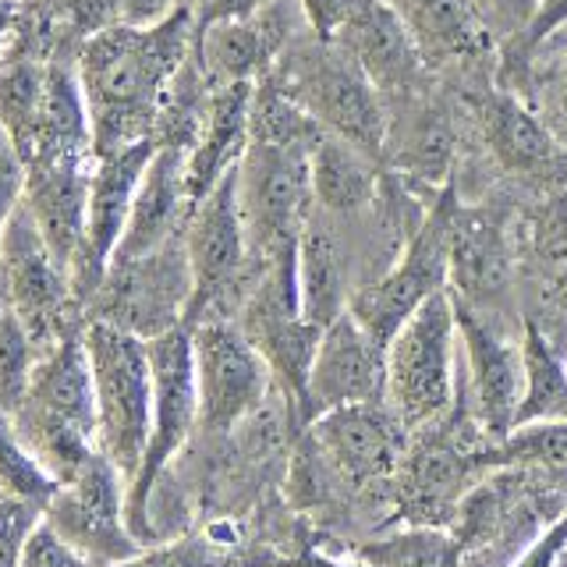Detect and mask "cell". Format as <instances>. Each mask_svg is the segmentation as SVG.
Returning a JSON list of instances; mask_svg holds the SVG:
<instances>
[{"label": "cell", "mask_w": 567, "mask_h": 567, "mask_svg": "<svg viewBox=\"0 0 567 567\" xmlns=\"http://www.w3.org/2000/svg\"><path fill=\"white\" fill-rule=\"evenodd\" d=\"M252 89H256V82L209 89L199 135H195L188 159H185V177H188L192 203H199L203 195L217 185L227 171H235L238 159L245 156Z\"/></svg>", "instance_id": "cell-26"}, {"label": "cell", "mask_w": 567, "mask_h": 567, "mask_svg": "<svg viewBox=\"0 0 567 567\" xmlns=\"http://www.w3.org/2000/svg\"><path fill=\"white\" fill-rule=\"evenodd\" d=\"M330 40L365 71L386 106L433 85L430 64L422 61L412 32L386 0H354Z\"/></svg>", "instance_id": "cell-21"}, {"label": "cell", "mask_w": 567, "mask_h": 567, "mask_svg": "<svg viewBox=\"0 0 567 567\" xmlns=\"http://www.w3.org/2000/svg\"><path fill=\"white\" fill-rule=\"evenodd\" d=\"M386 4L401 14L430 71L447 68L461 79L483 75L493 40L472 0H386Z\"/></svg>", "instance_id": "cell-25"}, {"label": "cell", "mask_w": 567, "mask_h": 567, "mask_svg": "<svg viewBox=\"0 0 567 567\" xmlns=\"http://www.w3.org/2000/svg\"><path fill=\"white\" fill-rule=\"evenodd\" d=\"M40 518L43 507H35L29 501H14V496H0V567H18L22 546Z\"/></svg>", "instance_id": "cell-37"}, {"label": "cell", "mask_w": 567, "mask_h": 567, "mask_svg": "<svg viewBox=\"0 0 567 567\" xmlns=\"http://www.w3.org/2000/svg\"><path fill=\"white\" fill-rule=\"evenodd\" d=\"M192 301V270L185 256V235L153 248L146 256L114 259L106 266L100 288L85 306V319L111 323L142 341L185 327Z\"/></svg>", "instance_id": "cell-12"}, {"label": "cell", "mask_w": 567, "mask_h": 567, "mask_svg": "<svg viewBox=\"0 0 567 567\" xmlns=\"http://www.w3.org/2000/svg\"><path fill=\"white\" fill-rule=\"evenodd\" d=\"M195 47V11L182 8L167 22L135 29L111 25L89 35L79 82L93 124V153L150 138L174 75Z\"/></svg>", "instance_id": "cell-1"}, {"label": "cell", "mask_w": 567, "mask_h": 567, "mask_svg": "<svg viewBox=\"0 0 567 567\" xmlns=\"http://www.w3.org/2000/svg\"><path fill=\"white\" fill-rule=\"evenodd\" d=\"M522 362H525V394L514 415V430L532 422H549L567 415V359L557 341L522 319Z\"/></svg>", "instance_id": "cell-29"}, {"label": "cell", "mask_w": 567, "mask_h": 567, "mask_svg": "<svg viewBox=\"0 0 567 567\" xmlns=\"http://www.w3.org/2000/svg\"><path fill=\"white\" fill-rule=\"evenodd\" d=\"M0 489H4V496L29 501L35 507H47L53 489H58L47 468L22 447V440L14 436L4 415H0Z\"/></svg>", "instance_id": "cell-35"}, {"label": "cell", "mask_w": 567, "mask_h": 567, "mask_svg": "<svg viewBox=\"0 0 567 567\" xmlns=\"http://www.w3.org/2000/svg\"><path fill=\"white\" fill-rule=\"evenodd\" d=\"M483 468H543L567 475V415L549 422L518 425L507 440L483 451Z\"/></svg>", "instance_id": "cell-32"}, {"label": "cell", "mask_w": 567, "mask_h": 567, "mask_svg": "<svg viewBox=\"0 0 567 567\" xmlns=\"http://www.w3.org/2000/svg\"><path fill=\"white\" fill-rule=\"evenodd\" d=\"M182 8H188L185 0H117V18H121V25L150 29V25L167 22V18Z\"/></svg>", "instance_id": "cell-38"}, {"label": "cell", "mask_w": 567, "mask_h": 567, "mask_svg": "<svg viewBox=\"0 0 567 567\" xmlns=\"http://www.w3.org/2000/svg\"><path fill=\"white\" fill-rule=\"evenodd\" d=\"M461 192L454 177L425 203L419 224L404 238L398 259L377 280H365L351 291L348 312L354 316L372 341L383 351L398 330L415 316L425 298L447 288V248H451V217Z\"/></svg>", "instance_id": "cell-8"}, {"label": "cell", "mask_w": 567, "mask_h": 567, "mask_svg": "<svg viewBox=\"0 0 567 567\" xmlns=\"http://www.w3.org/2000/svg\"><path fill=\"white\" fill-rule=\"evenodd\" d=\"M11 25H14V4L11 0H0V40L11 32Z\"/></svg>", "instance_id": "cell-41"}, {"label": "cell", "mask_w": 567, "mask_h": 567, "mask_svg": "<svg viewBox=\"0 0 567 567\" xmlns=\"http://www.w3.org/2000/svg\"><path fill=\"white\" fill-rule=\"evenodd\" d=\"M319 457L327 461L337 486L354 496L394 486L408 433L386 404H348L316 415L306 425Z\"/></svg>", "instance_id": "cell-17"}, {"label": "cell", "mask_w": 567, "mask_h": 567, "mask_svg": "<svg viewBox=\"0 0 567 567\" xmlns=\"http://www.w3.org/2000/svg\"><path fill=\"white\" fill-rule=\"evenodd\" d=\"M454 298V295H451ZM457 351H461V386L457 398L468 408L472 422L486 443H501L514 433V415L525 394V362L522 341L514 344L493 319L475 312L461 298H454Z\"/></svg>", "instance_id": "cell-16"}, {"label": "cell", "mask_w": 567, "mask_h": 567, "mask_svg": "<svg viewBox=\"0 0 567 567\" xmlns=\"http://www.w3.org/2000/svg\"><path fill=\"white\" fill-rule=\"evenodd\" d=\"M0 301L22 319L40 351L85 323V316L79 319L82 309L71 295L68 270L53 259L22 199L0 238Z\"/></svg>", "instance_id": "cell-15"}, {"label": "cell", "mask_w": 567, "mask_h": 567, "mask_svg": "<svg viewBox=\"0 0 567 567\" xmlns=\"http://www.w3.org/2000/svg\"><path fill=\"white\" fill-rule=\"evenodd\" d=\"M319 128L351 142L383 164L386 100L333 40H319L312 29L280 53L270 75Z\"/></svg>", "instance_id": "cell-3"}, {"label": "cell", "mask_w": 567, "mask_h": 567, "mask_svg": "<svg viewBox=\"0 0 567 567\" xmlns=\"http://www.w3.org/2000/svg\"><path fill=\"white\" fill-rule=\"evenodd\" d=\"M185 256L192 270V301L185 327L203 319H238L262 262L252 259L238 209V167L227 171L185 224Z\"/></svg>", "instance_id": "cell-7"}, {"label": "cell", "mask_w": 567, "mask_h": 567, "mask_svg": "<svg viewBox=\"0 0 567 567\" xmlns=\"http://www.w3.org/2000/svg\"><path fill=\"white\" fill-rule=\"evenodd\" d=\"M35 359H40V348L22 327V319L0 301V415L4 419L22 404Z\"/></svg>", "instance_id": "cell-34"}, {"label": "cell", "mask_w": 567, "mask_h": 567, "mask_svg": "<svg viewBox=\"0 0 567 567\" xmlns=\"http://www.w3.org/2000/svg\"><path fill=\"white\" fill-rule=\"evenodd\" d=\"M386 394V351L341 312L319 337L309 369V422L333 408L383 404Z\"/></svg>", "instance_id": "cell-22"}, {"label": "cell", "mask_w": 567, "mask_h": 567, "mask_svg": "<svg viewBox=\"0 0 567 567\" xmlns=\"http://www.w3.org/2000/svg\"><path fill=\"white\" fill-rule=\"evenodd\" d=\"M447 291L486 319H507L518 298V209L457 199L451 217Z\"/></svg>", "instance_id": "cell-11"}, {"label": "cell", "mask_w": 567, "mask_h": 567, "mask_svg": "<svg viewBox=\"0 0 567 567\" xmlns=\"http://www.w3.org/2000/svg\"><path fill=\"white\" fill-rule=\"evenodd\" d=\"M457 96L496 174L525 185L532 195L567 185V146L518 89L493 82L483 71L461 79Z\"/></svg>", "instance_id": "cell-6"}, {"label": "cell", "mask_w": 567, "mask_h": 567, "mask_svg": "<svg viewBox=\"0 0 567 567\" xmlns=\"http://www.w3.org/2000/svg\"><path fill=\"white\" fill-rule=\"evenodd\" d=\"M486 447V436L478 433L468 408L454 394V408L447 415L408 436L394 486H390L398 518L408 525L451 528L465 493L486 475L483 461H478Z\"/></svg>", "instance_id": "cell-5"}, {"label": "cell", "mask_w": 567, "mask_h": 567, "mask_svg": "<svg viewBox=\"0 0 567 567\" xmlns=\"http://www.w3.org/2000/svg\"><path fill=\"white\" fill-rule=\"evenodd\" d=\"M192 330L195 398L199 430L206 436H230L252 419L274 394V372L248 341L238 319H203Z\"/></svg>", "instance_id": "cell-14"}, {"label": "cell", "mask_w": 567, "mask_h": 567, "mask_svg": "<svg viewBox=\"0 0 567 567\" xmlns=\"http://www.w3.org/2000/svg\"><path fill=\"white\" fill-rule=\"evenodd\" d=\"M567 511V475L493 468L465 493L451 532L461 567H511Z\"/></svg>", "instance_id": "cell-2"}, {"label": "cell", "mask_w": 567, "mask_h": 567, "mask_svg": "<svg viewBox=\"0 0 567 567\" xmlns=\"http://www.w3.org/2000/svg\"><path fill=\"white\" fill-rule=\"evenodd\" d=\"M351 262L344 252V238L337 220L323 209L312 217L298 238V306L312 327L327 330L341 312H348L351 298Z\"/></svg>", "instance_id": "cell-27"}, {"label": "cell", "mask_w": 567, "mask_h": 567, "mask_svg": "<svg viewBox=\"0 0 567 567\" xmlns=\"http://www.w3.org/2000/svg\"><path fill=\"white\" fill-rule=\"evenodd\" d=\"M525 284V319L549 341L567 330V185L532 195L518 209V288ZM560 348V344H557Z\"/></svg>", "instance_id": "cell-20"}, {"label": "cell", "mask_w": 567, "mask_h": 567, "mask_svg": "<svg viewBox=\"0 0 567 567\" xmlns=\"http://www.w3.org/2000/svg\"><path fill=\"white\" fill-rule=\"evenodd\" d=\"M43 75L47 64H32V61H11L0 68V128L11 138L14 153H22L29 142L32 121L43 96Z\"/></svg>", "instance_id": "cell-33"}, {"label": "cell", "mask_w": 567, "mask_h": 567, "mask_svg": "<svg viewBox=\"0 0 567 567\" xmlns=\"http://www.w3.org/2000/svg\"><path fill=\"white\" fill-rule=\"evenodd\" d=\"M327 132L301 111V106L284 93L274 79H259L252 89V106H248V142L274 150L312 153Z\"/></svg>", "instance_id": "cell-30"}, {"label": "cell", "mask_w": 567, "mask_h": 567, "mask_svg": "<svg viewBox=\"0 0 567 567\" xmlns=\"http://www.w3.org/2000/svg\"><path fill=\"white\" fill-rule=\"evenodd\" d=\"M309 177L316 209H323L333 220H351L372 209L386 188V167L380 159L330 132L309 153Z\"/></svg>", "instance_id": "cell-28"}, {"label": "cell", "mask_w": 567, "mask_h": 567, "mask_svg": "<svg viewBox=\"0 0 567 567\" xmlns=\"http://www.w3.org/2000/svg\"><path fill=\"white\" fill-rule=\"evenodd\" d=\"M89 167L93 156L75 159H43L25 167L22 203L32 213L35 227L64 270L75 262L85 238V206H89Z\"/></svg>", "instance_id": "cell-24"}, {"label": "cell", "mask_w": 567, "mask_h": 567, "mask_svg": "<svg viewBox=\"0 0 567 567\" xmlns=\"http://www.w3.org/2000/svg\"><path fill=\"white\" fill-rule=\"evenodd\" d=\"M362 567H461V543L451 528L404 525L354 549Z\"/></svg>", "instance_id": "cell-31"}, {"label": "cell", "mask_w": 567, "mask_h": 567, "mask_svg": "<svg viewBox=\"0 0 567 567\" xmlns=\"http://www.w3.org/2000/svg\"><path fill=\"white\" fill-rule=\"evenodd\" d=\"M18 567H93L47 518L32 525Z\"/></svg>", "instance_id": "cell-36"}, {"label": "cell", "mask_w": 567, "mask_h": 567, "mask_svg": "<svg viewBox=\"0 0 567 567\" xmlns=\"http://www.w3.org/2000/svg\"><path fill=\"white\" fill-rule=\"evenodd\" d=\"M124 489L128 483L103 457H96L75 478L53 489L43 518L93 567L124 564L146 549L124 522Z\"/></svg>", "instance_id": "cell-19"}, {"label": "cell", "mask_w": 567, "mask_h": 567, "mask_svg": "<svg viewBox=\"0 0 567 567\" xmlns=\"http://www.w3.org/2000/svg\"><path fill=\"white\" fill-rule=\"evenodd\" d=\"M457 323L454 298L443 288L425 298L415 316L386 344V394L383 404L408 433L440 422L457 394Z\"/></svg>", "instance_id": "cell-10"}, {"label": "cell", "mask_w": 567, "mask_h": 567, "mask_svg": "<svg viewBox=\"0 0 567 567\" xmlns=\"http://www.w3.org/2000/svg\"><path fill=\"white\" fill-rule=\"evenodd\" d=\"M22 182H25V167L22 164L0 167V238H4L8 217L14 213L18 199H22Z\"/></svg>", "instance_id": "cell-40"}, {"label": "cell", "mask_w": 567, "mask_h": 567, "mask_svg": "<svg viewBox=\"0 0 567 567\" xmlns=\"http://www.w3.org/2000/svg\"><path fill=\"white\" fill-rule=\"evenodd\" d=\"M153 369V412L150 440L135 478L124 489V522L138 546H153L150 501L167 465L185 451L192 433L199 430V398H195V362H192V330L174 327L150 341Z\"/></svg>", "instance_id": "cell-9"}, {"label": "cell", "mask_w": 567, "mask_h": 567, "mask_svg": "<svg viewBox=\"0 0 567 567\" xmlns=\"http://www.w3.org/2000/svg\"><path fill=\"white\" fill-rule=\"evenodd\" d=\"M188 153L177 146H156L146 174H142L138 192L128 209V224L121 230L114 259L146 256L153 248H164L185 235V224L192 217V195L185 177ZM111 259V262H114Z\"/></svg>", "instance_id": "cell-23"}, {"label": "cell", "mask_w": 567, "mask_h": 567, "mask_svg": "<svg viewBox=\"0 0 567 567\" xmlns=\"http://www.w3.org/2000/svg\"><path fill=\"white\" fill-rule=\"evenodd\" d=\"M266 4H270V0H199V14H195V22L199 25L235 22V18H252Z\"/></svg>", "instance_id": "cell-39"}, {"label": "cell", "mask_w": 567, "mask_h": 567, "mask_svg": "<svg viewBox=\"0 0 567 567\" xmlns=\"http://www.w3.org/2000/svg\"><path fill=\"white\" fill-rule=\"evenodd\" d=\"M159 142L138 138L128 146L93 153V167H89V206H85V238L75 262H71L68 280H71V295H75L79 309L85 316V306L93 291L100 288V280L111 266L121 230L128 224V209L138 192L142 174H146L150 159L156 153Z\"/></svg>", "instance_id": "cell-18"}, {"label": "cell", "mask_w": 567, "mask_h": 567, "mask_svg": "<svg viewBox=\"0 0 567 567\" xmlns=\"http://www.w3.org/2000/svg\"><path fill=\"white\" fill-rule=\"evenodd\" d=\"M82 344L93 372L96 401V447L124 483H132L150 440L153 369L150 341L124 333L111 323L85 319Z\"/></svg>", "instance_id": "cell-4"}, {"label": "cell", "mask_w": 567, "mask_h": 567, "mask_svg": "<svg viewBox=\"0 0 567 567\" xmlns=\"http://www.w3.org/2000/svg\"><path fill=\"white\" fill-rule=\"evenodd\" d=\"M238 209L256 262L295 256L301 230L316 209L309 153L248 142L238 159Z\"/></svg>", "instance_id": "cell-13"}]
</instances>
